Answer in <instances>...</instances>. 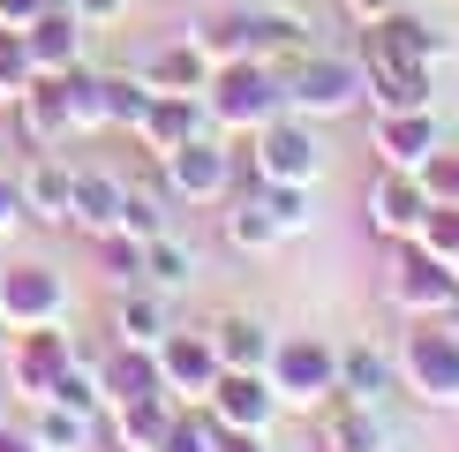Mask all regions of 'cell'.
<instances>
[{
    "label": "cell",
    "instance_id": "obj_1",
    "mask_svg": "<svg viewBox=\"0 0 459 452\" xmlns=\"http://www.w3.org/2000/svg\"><path fill=\"white\" fill-rule=\"evenodd\" d=\"M369 75H377V99H385L392 113H399V106H429V68H422V53H407L385 23H377V38H369Z\"/></svg>",
    "mask_w": 459,
    "mask_h": 452
},
{
    "label": "cell",
    "instance_id": "obj_2",
    "mask_svg": "<svg viewBox=\"0 0 459 452\" xmlns=\"http://www.w3.org/2000/svg\"><path fill=\"white\" fill-rule=\"evenodd\" d=\"M354 99H361L354 75H347V61H332V53H301L294 75H286V106H301V113H347Z\"/></svg>",
    "mask_w": 459,
    "mask_h": 452
},
{
    "label": "cell",
    "instance_id": "obj_3",
    "mask_svg": "<svg viewBox=\"0 0 459 452\" xmlns=\"http://www.w3.org/2000/svg\"><path fill=\"white\" fill-rule=\"evenodd\" d=\"M61 309V279L38 264H8L0 272V325H46Z\"/></svg>",
    "mask_w": 459,
    "mask_h": 452
},
{
    "label": "cell",
    "instance_id": "obj_4",
    "mask_svg": "<svg viewBox=\"0 0 459 452\" xmlns=\"http://www.w3.org/2000/svg\"><path fill=\"white\" fill-rule=\"evenodd\" d=\"M272 106H279L272 75L248 68V61H234V68H226L219 83H212V113H219L226 128H234V121H272Z\"/></svg>",
    "mask_w": 459,
    "mask_h": 452
},
{
    "label": "cell",
    "instance_id": "obj_5",
    "mask_svg": "<svg viewBox=\"0 0 459 452\" xmlns=\"http://www.w3.org/2000/svg\"><path fill=\"white\" fill-rule=\"evenodd\" d=\"M407 377L429 400H459V339L452 332H414L407 339Z\"/></svg>",
    "mask_w": 459,
    "mask_h": 452
},
{
    "label": "cell",
    "instance_id": "obj_6",
    "mask_svg": "<svg viewBox=\"0 0 459 452\" xmlns=\"http://www.w3.org/2000/svg\"><path fill=\"white\" fill-rule=\"evenodd\" d=\"M316 166H324L316 159V136L301 121H264V174H272V181H301V188H309Z\"/></svg>",
    "mask_w": 459,
    "mask_h": 452
},
{
    "label": "cell",
    "instance_id": "obj_7",
    "mask_svg": "<svg viewBox=\"0 0 459 452\" xmlns=\"http://www.w3.org/2000/svg\"><path fill=\"white\" fill-rule=\"evenodd\" d=\"M166 159H174V188H181V196H219V188H226V151H212L204 136L174 143Z\"/></svg>",
    "mask_w": 459,
    "mask_h": 452
},
{
    "label": "cell",
    "instance_id": "obj_8",
    "mask_svg": "<svg viewBox=\"0 0 459 452\" xmlns=\"http://www.w3.org/2000/svg\"><path fill=\"white\" fill-rule=\"evenodd\" d=\"M339 377V362L324 347H309V339H294V347H279V385H286V400H316L324 385Z\"/></svg>",
    "mask_w": 459,
    "mask_h": 452
},
{
    "label": "cell",
    "instance_id": "obj_9",
    "mask_svg": "<svg viewBox=\"0 0 459 452\" xmlns=\"http://www.w3.org/2000/svg\"><path fill=\"white\" fill-rule=\"evenodd\" d=\"M15 196H23V212H30V219H68V204H75V174H68V166H53V159H38Z\"/></svg>",
    "mask_w": 459,
    "mask_h": 452
},
{
    "label": "cell",
    "instance_id": "obj_10",
    "mask_svg": "<svg viewBox=\"0 0 459 452\" xmlns=\"http://www.w3.org/2000/svg\"><path fill=\"white\" fill-rule=\"evenodd\" d=\"M196 121H204V106L188 99V91H174V99H151L136 128H143V136L159 143V151H174V143H188V136H196Z\"/></svg>",
    "mask_w": 459,
    "mask_h": 452
},
{
    "label": "cell",
    "instance_id": "obj_11",
    "mask_svg": "<svg viewBox=\"0 0 459 452\" xmlns=\"http://www.w3.org/2000/svg\"><path fill=\"white\" fill-rule=\"evenodd\" d=\"M437 151V128H429V106H399L385 121V159L392 166H422Z\"/></svg>",
    "mask_w": 459,
    "mask_h": 452
},
{
    "label": "cell",
    "instance_id": "obj_12",
    "mask_svg": "<svg viewBox=\"0 0 459 452\" xmlns=\"http://www.w3.org/2000/svg\"><path fill=\"white\" fill-rule=\"evenodd\" d=\"M159 347H166L159 369L174 377V385H188V392H212V385H219V362H212V347H204V339H174V332H166ZM166 377H159V385H166Z\"/></svg>",
    "mask_w": 459,
    "mask_h": 452
},
{
    "label": "cell",
    "instance_id": "obj_13",
    "mask_svg": "<svg viewBox=\"0 0 459 452\" xmlns=\"http://www.w3.org/2000/svg\"><path fill=\"white\" fill-rule=\"evenodd\" d=\"M324 445H332V452H385L377 407H369V400H347V407L332 414V422H324Z\"/></svg>",
    "mask_w": 459,
    "mask_h": 452
},
{
    "label": "cell",
    "instance_id": "obj_14",
    "mask_svg": "<svg viewBox=\"0 0 459 452\" xmlns=\"http://www.w3.org/2000/svg\"><path fill=\"white\" fill-rule=\"evenodd\" d=\"M212 392H219V407H226V422H234V430H256L264 414H272V392H264V385H256V377H248V369L219 377Z\"/></svg>",
    "mask_w": 459,
    "mask_h": 452
},
{
    "label": "cell",
    "instance_id": "obj_15",
    "mask_svg": "<svg viewBox=\"0 0 459 452\" xmlns=\"http://www.w3.org/2000/svg\"><path fill=\"white\" fill-rule=\"evenodd\" d=\"M377 219H385L392 226V234H399V226H407V234H414V226H422L429 219V188L422 181H377Z\"/></svg>",
    "mask_w": 459,
    "mask_h": 452
},
{
    "label": "cell",
    "instance_id": "obj_16",
    "mask_svg": "<svg viewBox=\"0 0 459 452\" xmlns=\"http://www.w3.org/2000/svg\"><path fill=\"white\" fill-rule=\"evenodd\" d=\"M459 279L445 272V256H399V301H452Z\"/></svg>",
    "mask_w": 459,
    "mask_h": 452
},
{
    "label": "cell",
    "instance_id": "obj_17",
    "mask_svg": "<svg viewBox=\"0 0 459 452\" xmlns=\"http://www.w3.org/2000/svg\"><path fill=\"white\" fill-rule=\"evenodd\" d=\"M68 219H83L91 234L121 226V188H113V181H99V174H75V204H68Z\"/></svg>",
    "mask_w": 459,
    "mask_h": 452
},
{
    "label": "cell",
    "instance_id": "obj_18",
    "mask_svg": "<svg viewBox=\"0 0 459 452\" xmlns=\"http://www.w3.org/2000/svg\"><path fill=\"white\" fill-rule=\"evenodd\" d=\"M23 46H30V61L68 68L75 61V15H46V8H38V23L23 30Z\"/></svg>",
    "mask_w": 459,
    "mask_h": 452
},
{
    "label": "cell",
    "instance_id": "obj_19",
    "mask_svg": "<svg viewBox=\"0 0 459 452\" xmlns=\"http://www.w3.org/2000/svg\"><path fill=\"white\" fill-rule=\"evenodd\" d=\"M61 332H46V325H30V339H23V362H15V369H23V385L30 392H53V377H61Z\"/></svg>",
    "mask_w": 459,
    "mask_h": 452
},
{
    "label": "cell",
    "instance_id": "obj_20",
    "mask_svg": "<svg viewBox=\"0 0 459 452\" xmlns=\"http://www.w3.org/2000/svg\"><path fill=\"white\" fill-rule=\"evenodd\" d=\"M61 121H75L68 113V83H23V128L30 136H53Z\"/></svg>",
    "mask_w": 459,
    "mask_h": 452
},
{
    "label": "cell",
    "instance_id": "obj_21",
    "mask_svg": "<svg viewBox=\"0 0 459 452\" xmlns=\"http://www.w3.org/2000/svg\"><path fill=\"white\" fill-rule=\"evenodd\" d=\"M256 204L272 212V226H279V234H301V226H309V188H301V181H272Z\"/></svg>",
    "mask_w": 459,
    "mask_h": 452
},
{
    "label": "cell",
    "instance_id": "obj_22",
    "mask_svg": "<svg viewBox=\"0 0 459 452\" xmlns=\"http://www.w3.org/2000/svg\"><path fill=\"white\" fill-rule=\"evenodd\" d=\"M143 279L159 294H181L188 287V249H181V241H151V249H143Z\"/></svg>",
    "mask_w": 459,
    "mask_h": 452
},
{
    "label": "cell",
    "instance_id": "obj_23",
    "mask_svg": "<svg viewBox=\"0 0 459 452\" xmlns=\"http://www.w3.org/2000/svg\"><path fill=\"white\" fill-rule=\"evenodd\" d=\"M151 83H159V91H196V83H204V46L159 53V61H151Z\"/></svg>",
    "mask_w": 459,
    "mask_h": 452
},
{
    "label": "cell",
    "instance_id": "obj_24",
    "mask_svg": "<svg viewBox=\"0 0 459 452\" xmlns=\"http://www.w3.org/2000/svg\"><path fill=\"white\" fill-rule=\"evenodd\" d=\"M121 325H128L136 347H159V339H166V309H159L151 294H128V301H121Z\"/></svg>",
    "mask_w": 459,
    "mask_h": 452
},
{
    "label": "cell",
    "instance_id": "obj_25",
    "mask_svg": "<svg viewBox=\"0 0 459 452\" xmlns=\"http://www.w3.org/2000/svg\"><path fill=\"white\" fill-rule=\"evenodd\" d=\"M219 354L234 369H248V362H264V325H248V317H234V325L219 332Z\"/></svg>",
    "mask_w": 459,
    "mask_h": 452
},
{
    "label": "cell",
    "instance_id": "obj_26",
    "mask_svg": "<svg viewBox=\"0 0 459 452\" xmlns=\"http://www.w3.org/2000/svg\"><path fill=\"white\" fill-rule=\"evenodd\" d=\"M143 106H151V91H143V83H128V75H106V113H113V121H143Z\"/></svg>",
    "mask_w": 459,
    "mask_h": 452
},
{
    "label": "cell",
    "instance_id": "obj_27",
    "mask_svg": "<svg viewBox=\"0 0 459 452\" xmlns=\"http://www.w3.org/2000/svg\"><path fill=\"white\" fill-rule=\"evenodd\" d=\"M113 385H121V400H143V392H159V369H151L143 354H121V362H113Z\"/></svg>",
    "mask_w": 459,
    "mask_h": 452
},
{
    "label": "cell",
    "instance_id": "obj_28",
    "mask_svg": "<svg viewBox=\"0 0 459 452\" xmlns=\"http://www.w3.org/2000/svg\"><path fill=\"white\" fill-rule=\"evenodd\" d=\"M234 241H241V249H264V241H279L272 212H264V204H241V212H234Z\"/></svg>",
    "mask_w": 459,
    "mask_h": 452
},
{
    "label": "cell",
    "instance_id": "obj_29",
    "mask_svg": "<svg viewBox=\"0 0 459 452\" xmlns=\"http://www.w3.org/2000/svg\"><path fill=\"white\" fill-rule=\"evenodd\" d=\"M422 226H429V249L437 256H459V204H429Z\"/></svg>",
    "mask_w": 459,
    "mask_h": 452
},
{
    "label": "cell",
    "instance_id": "obj_30",
    "mask_svg": "<svg viewBox=\"0 0 459 452\" xmlns=\"http://www.w3.org/2000/svg\"><path fill=\"white\" fill-rule=\"evenodd\" d=\"M429 204H459V151H429Z\"/></svg>",
    "mask_w": 459,
    "mask_h": 452
},
{
    "label": "cell",
    "instance_id": "obj_31",
    "mask_svg": "<svg viewBox=\"0 0 459 452\" xmlns=\"http://www.w3.org/2000/svg\"><path fill=\"white\" fill-rule=\"evenodd\" d=\"M121 219L136 226V234H159V219H166V204L151 196V188H136V196H121Z\"/></svg>",
    "mask_w": 459,
    "mask_h": 452
},
{
    "label": "cell",
    "instance_id": "obj_32",
    "mask_svg": "<svg viewBox=\"0 0 459 452\" xmlns=\"http://www.w3.org/2000/svg\"><path fill=\"white\" fill-rule=\"evenodd\" d=\"M204 445H212V452H264V445H256V430H212Z\"/></svg>",
    "mask_w": 459,
    "mask_h": 452
},
{
    "label": "cell",
    "instance_id": "obj_33",
    "mask_svg": "<svg viewBox=\"0 0 459 452\" xmlns=\"http://www.w3.org/2000/svg\"><path fill=\"white\" fill-rule=\"evenodd\" d=\"M196 445H204V430H188V422L174 430V422H166V438H159V445H151V452H196Z\"/></svg>",
    "mask_w": 459,
    "mask_h": 452
},
{
    "label": "cell",
    "instance_id": "obj_34",
    "mask_svg": "<svg viewBox=\"0 0 459 452\" xmlns=\"http://www.w3.org/2000/svg\"><path fill=\"white\" fill-rule=\"evenodd\" d=\"M38 438H53V445H83V422H61V414H53V422L38 430Z\"/></svg>",
    "mask_w": 459,
    "mask_h": 452
},
{
    "label": "cell",
    "instance_id": "obj_35",
    "mask_svg": "<svg viewBox=\"0 0 459 452\" xmlns=\"http://www.w3.org/2000/svg\"><path fill=\"white\" fill-rule=\"evenodd\" d=\"M15 212H23V196H15V188L0 181V234H8V226H15Z\"/></svg>",
    "mask_w": 459,
    "mask_h": 452
},
{
    "label": "cell",
    "instance_id": "obj_36",
    "mask_svg": "<svg viewBox=\"0 0 459 452\" xmlns=\"http://www.w3.org/2000/svg\"><path fill=\"white\" fill-rule=\"evenodd\" d=\"M121 0H75V15H113Z\"/></svg>",
    "mask_w": 459,
    "mask_h": 452
},
{
    "label": "cell",
    "instance_id": "obj_37",
    "mask_svg": "<svg viewBox=\"0 0 459 452\" xmlns=\"http://www.w3.org/2000/svg\"><path fill=\"white\" fill-rule=\"evenodd\" d=\"M0 452H30L23 438H15V430H0Z\"/></svg>",
    "mask_w": 459,
    "mask_h": 452
},
{
    "label": "cell",
    "instance_id": "obj_38",
    "mask_svg": "<svg viewBox=\"0 0 459 452\" xmlns=\"http://www.w3.org/2000/svg\"><path fill=\"white\" fill-rule=\"evenodd\" d=\"M354 8H369V15H377V8H385V0H354Z\"/></svg>",
    "mask_w": 459,
    "mask_h": 452
}]
</instances>
